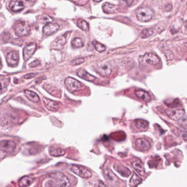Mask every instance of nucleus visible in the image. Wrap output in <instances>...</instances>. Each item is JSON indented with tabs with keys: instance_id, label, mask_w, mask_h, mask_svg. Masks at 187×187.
Masks as SVG:
<instances>
[{
	"instance_id": "32",
	"label": "nucleus",
	"mask_w": 187,
	"mask_h": 187,
	"mask_svg": "<svg viewBox=\"0 0 187 187\" xmlns=\"http://www.w3.org/2000/svg\"><path fill=\"white\" fill-rule=\"evenodd\" d=\"M84 61H85V60H84L83 58H79V59H75L71 61V64L73 66H77L83 64Z\"/></svg>"
},
{
	"instance_id": "33",
	"label": "nucleus",
	"mask_w": 187,
	"mask_h": 187,
	"mask_svg": "<svg viewBox=\"0 0 187 187\" xmlns=\"http://www.w3.org/2000/svg\"><path fill=\"white\" fill-rule=\"evenodd\" d=\"M75 4H77V5L80 6H83L85 4H87V2H88V0H73Z\"/></svg>"
},
{
	"instance_id": "17",
	"label": "nucleus",
	"mask_w": 187,
	"mask_h": 187,
	"mask_svg": "<svg viewBox=\"0 0 187 187\" xmlns=\"http://www.w3.org/2000/svg\"><path fill=\"white\" fill-rule=\"evenodd\" d=\"M136 143L137 148L141 151H148L151 148V145L146 140L143 138H139L135 142Z\"/></svg>"
},
{
	"instance_id": "18",
	"label": "nucleus",
	"mask_w": 187,
	"mask_h": 187,
	"mask_svg": "<svg viewBox=\"0 0 187 187\" xmlns=\"http://www.w3.org/2000/svg\"><path fill=\"white\" fill-rule=\"evenodd\" d=\"M104 175L107 181L110 182V183L113 185V186H114L115 184H118V182L120 181L119 178L115 176V175L113 174L110 170L104 171Z\"/></svg>"
},
{
	"instance_id": "11",
	"label": "nucleus",
	"mask_w": 187,
	"mask_h": 187,
	"mask_svg": "<svg viewBox=\"0 0 187 187\" xmlns=\"http://www.w3.org/2000/svg\"><path fill=\"white\" fill-rule=\"evenodd\" d=\"M66 43V37L65 35H61L56 38L52 43H51L50 47L53 50L60 51L63 48L64 45Z\"/></svg>"
},
{
	"instance_id": "19",
	"label": "nucleus",
	"mask_w": 187,
	"mask_h": 187,
	"mask_svg": "<svg viewBox=\"0 0 187 187\" xmlns=\"http://www.w3.org/2000/svg\"><path fill=\"white\" fill-rule=\"evenodd\" d=\"M135 94L137 98H139L140 99H141L144 102H148L151 100V95L149 94L148 92H146V91L137 90V91H135Z\"/></svg>"
},
{
	"instance_id": "24",
	"label": "nucleus",
	"mask_w": 187,
	"mask_h": 187,
	"mask_svg": "<svg viewBox=\"0 0 187 187\" xmlns=\"http://www.w3.org/2000/svg\"><path fill=\"white\" fill-rule=\"evenodd\" d=\"M135 126L140 130H146L148 127V122L143 119H137L135 121Z\"/></svg>"
},
{
	"instance_id": "27",
	"label": "nucleus",
	"mask_w": 187,
	"mask_h": 187,
	"mask_svg": "<svg viewBox=\"0 0 187 187\" xmlns=\"http://www.w3.org/2000/svg\"><path fill=\"white\" fill-rule=\"evenodd\" d=\"M142 182V179L138 175L136 174V173H134L132 175V178H131L130 181V184L131 186H136Z\"/></svg>"
},
{
	"instance_id": "26",
	"label": "nucleus",
	"mask_w": 187,
	"mask_h": 187,
	"mask_svg": "<svg viewBox=\"0 0 187 187\" xmlns=\"http://www.w3.org/2000/svg\"><path fill=\"white\" fill-rule=\"evenodd\" d=\"M49 153H50V154L53 156V157H59L65 154V151H64V149H61L60 148H51L50 151H49Z\"/></svg>"
},
{
	"instance_id": "41",
	"label": "nucleus",
	"mask_w": 187,
	"mask_h": 187,
	"mask_svg": "<svg viewBox=\"0 0 187 187\" xmlns=\"http://www.w3.org/2000/svg\"><path fill=\"white\" fill-rule=\"evenodd\" d=\"M2 67V61H1V58H0V70H1Z\"/></svg>"
},
{
	"instance_id": "25",
	"label": "nucleus",
	"mask_w": 187,
	"mask_h": 187,
	"mask_svg": "<svg viewBox=\"0 0 187 187\" xmlns=\"http://www.w3.org/2000/svg\"><path fill=\"white\" fill-rule=\"evenodd\" d=\"M132 167L140 175H143L145 174V173H146L143 164H142L141 162H140L138 161H135L132 163Z\"/></svg>"
},
{
	"instance_id": "44",
	"label": "nucleus",
	"mask_w": 187,
	"mask_h": 187,
	"mask_svg": "<svg viewBox=\"0 0 187 187\" xmlns=\"http://www.w3.org/2000/svg\"><path fill=\"white\" fill-rule=\"evenodd\" d=\"M1 90H2V85L0 84V91H1Z\"/></svg>"
},
{
	"instance_id": "3",
	"label": "nucleus",
	"mask_w": 187,
	"mask_h": 187,
	"mask_svg": "<svg viewBox=\"0 0 187 187\" xmlns=\"http://www.w3.org/2000/svg\"><path fill=\"white\" fill-rule=\"evenodd\" d=\"M136 16L140 21L148 22L153 18V13L152 10L148 7H142L137 10Z\"/></svg>"
},
{
	"instance_id": "28",
	"label": "nucleus",
	"mask_w": 187,
	"mask_h": 187,
	"mask_svg": "<svg viewBox=\"0 0 187 187\" xmlns=\"http://www.w3.org/2000/svg\"><path fill=\"white\" fill-rule=\"evenodd\" d=\"M77 26L81 29V30L86 31L87 32L89 29V26H88V24L86 21H84L83 19H79L77 23Z\"/></svg>"
},
{
	"instance_id": "13",
	"label": "nucleus",
	"mask_w": 187,
	"mask_h": 187,
	"mask_svg": "<svg viewBox=\"0 0 187 187\" xmlns=\"http://www.w3.org/2000/svg\"><path fill=\"white\" fill-rule=\"evenodd\" d=\"M143 61L149 65H157L159 63V59L155 53H148L143 56Z\"/></svg>"
},
{
	"instance_id": "6",
	"label": "nucleus",
	"mask_w": 187,
	"mask_h": 187,
	"mask_svg": "<svg viewBox=\"0 0 187 187\" xmlns=\"http://www.w3.org/2000/svg\"><path fill=\"white\" fill-rule=\"evenodd\" d=\"M16 148V144L12 140H3L0 141V151L4 153H12Z\"/></svg>"
},
{
	"instance_id": "10",
	"label": "nucleus",
	"mask_w": 187,
	"mask_h": 187,
	"mask_svg": "<svg viewBox=\"0 0 187 187\" xmlns=\"http://www.w3.org/2000/svg\"><path fill=\"white\" fill-rule=\"evenodd\" d=\"M6 61L8 66L11 67H16L18 64H19V53H18L17 51H11V52H10L7 55Z\"/></svg>"
},
{
	"instance_id": "12",
	"label": "nucleus",
	"mask_w": 187,
	"mask_h": 187,
	"mask_svg": "<svg viewBox=\"0 0 187 187\" xmlns=\"http://www.w3.org/2000/svg\"><path fill=\"white\" fill-rule=\"evenodd\" d=\"M59 29V25L56 23H48L46 24L43 29V32L44 35L49 36V35H52L55 34L56 32H58Z\"/></svg>"
},
{
	"instance_id": "20",
	"label": "nucleus",
	"mask_w": 187,
	"mask_h": 187,
	"mask_svg": "<svg viewBox=\"0 0 187 187\" xmlns=\"http://www.w3.org/2000/svg\"><path fill=\"white\" fill-rule=\"evenodd\" d=\"M33 181H34V179L32 176L26 175V176H24L19 180V186L20 187H28L32 184Z\"/></svg>"
},
{
	"instance_id": "4",
	"label": "nucleus",
	"mask_w": 187,
	"mask_h": 187,
	"mask_svg": "<svg viewBox=\"0 0 187 187\" xmlns=\"http://www.w3.org/2000/svg\"><path fill=\"white\" fill-rule=\"evenodd\" d=\"M70 170L77 176L83 178V179H89L92 176V172L83 166L72 165L71 167Z\"/></svg>"
},
{
	"instance_id": "21",
	"label": "nucleus",
	"mask_w": 187,
	"mask_h": 187,
	"mask_svg": "<svg viewBox=\"0 0 187 187\" xmlns=\"http://www.w3.org/2000/svg\"><path fill=\"white\" fill-rule=\"evenodd\" d=\"M115 170L119 173L120 175H121L124 177H129L131 174V171L130 169H128L126 167L122 165H115L114 167Z\"/></svg>"
},
{
	"instance_id": "1",
	"label": "nucleus",
	"mask_w": 187,
	"mask_h": 187,
	"mask_svg": "<svg viewBox=\"0 0 187 187\" xmlns=\"http://www.w3.org/2000/svg\"><path fill=\"white\" fill-rule=\"evenodd\" d=\"M43 187H71V184L63 173H53L47 175L43 181Z\"/></svg>"
},
{
	"instance_id": "43",
	"label": "nucleus",
	"mask_w": 187,
	"mask_h": 187,
	"mask_svg": "<svg viewBox=\"0 0 187 187\" xmlns=\"http://www.w3.org/2000/svg\"><path fill=\"white\" fill-rule=\"evenodd\" d=\"M184 46H185L186 48H187V42H186V43H184Z\"/></svg>"
},
{
	"instance_id": "5",
	"label": "nucleus",
	"mask_w": 187,
	"mask_h": 187,
	"mask_svg": "<svg viewBox=\"0 0 187 187\" xmlns=\"http://www.w3.org/2000/svg\"><path fill=\"white\" fill-rule=\"evenodd\" d=\"M64 84H65L67 89L71 93L79 91L82 88V86H83L81 82H79L77 80L70 77L66 78L65 81H64Z\"/></svg>"
},
{
	"instance_id": "45",
	"label": "nucleus",
	"mask_w": 187,
	"mask_h": 187,
	"mask_svg": "<svg viewBox=\"0 0 187 187\" xmlns=\"http://www.w3.org/2000/svg\"><path fill=\"white\" fill-rule=\"evenodd\" d=\"M26 1H28V2H29V1H32V0H26Z\"/></svg>"
},
{
	"instance_id": "7",
	"label": "nucleus",
	"mask_w": 187,
	"mask_h": 187,
	"mask_svg": "<svg viewBox=\"0 0 187 187\" xmlns=\"http://www.w3.org/2000/svg\"><path fill=\"white\" fill-rule=\"evenodd\" d=\"M96 70L102 76H109L112 72V67L108 62H101L98 64Z\"/></svg>"
},
{
	"instance_id": "42",
	"label": "nucleus",
	"mask_w": 187,
	"mask_h": 187,
	"mask_svg": "<svg viewBox=\"0 0 187 187\" xmlns=\"http://www.w3.org/2000/svg\"><path fill=\"white\" fill-rule=\"evenodd\" d=\"M93 1L95 2H102V0H93Z\"/></svg>"
},
{
	"instance_id": "34",
	"label": "nucleus",
	"mask_w": 187,
	"mask_h": 187,
	"mask_svg": "<svg viewBox=\"0 0 187 187\" xmlns=\"http://www.w3.org/2000/svg\"><path fill=\"white\" fill-rule=\"evenodd\" d=\"M40 64V60L35 59V61H33L32 63L29 64V67H35L38 66Z\"/></svg>"
},
{
	"instance_id": "31",
	"label": "nucleus",
	"mask_w": 187,
	"mask_h": 187,
	"mask_svg": "<svg viewBox=\"0 0 187 187\" xmlns=\"http://www.w3.org/2000/svg\"><path fill=\"white\" fill-rule=\"evenodd\" d=\"M94 45V48L96 50H97V51H98V52L99 53H102V52H104V51H105V46H104V45H102V43H99V42H97V41H94L93 43Z\"/></svg>"
},
{
	"instance_id": "29",
	"label": "nucleus",
	"mask_w": 187,
	"mask_h": 187,
	"mask_svg": "<svg viewBox=\"0 0 187 187\" xmlns=\"http://www.w3.org/2000/svg\"><path fill=\"white\" fill-rule=\"evenodd\" d=\"M84 45L83 40L81 38H78V37H76V38L73 39L72 41V46L74 47L75 48H78L83 47Z\"/></svg>"
},
{
	"instance_id": "15",
	"label": "nucleus",
	"mask_w": 187,
	"mask_h": 187,
	"mask_svg": "<svg viewBox=\"0 0 187 187\" xmlns=\"http://www.w3.org/2000/svg\"><path fill=\"white\" fill-rule=\"evenodd\" d=\"M9 8L13 12L18 13L24 10V4L20 0H10V3H9Z\"/></svg>"
},
{
	"instance_id": "14",
	"label": "nucleus",
	"mask_w": 187,
	"mask_h": 187,
	"mask_svg": "<svg viewBox=\"0 0 187 187\" xmlns=\"http://www.w3.org/2000/svg\"><path fill=\"white\" fill-rule=\"evenodd\" d=\"M43 103L45 104V108L48 109V110L52 111V112H56L59 110V104L56 102L51 100L50 99H48L46 97L43 98Z\"/></svg>"
},
{
	"instance_id": "35",
	"label": "nucleus",
	"mask_w": 187,
	"mask_h": 187,
	"mask_svg": "<svg viewBox=\"0 0 187 187\" xmlns=\"http://www.w3.org/2000/svg\"><path fill=\"white\" fill-rule=\"evenodd\" d=\"M35 76H36V74H35V73H28V74L24 75V79H31V78H33V77H35Z\"/></svg>"
},
{
	"instance_id": "40",
	"label": "nucleus",
	"mask_w": 187,
	"mask_h": 187,
	"mask_svg": "<svg viewBox=\"0 0 187 187\" xmlns=\"http://www.w3.org/2000/svg\"><path fill=\"white\" fill-rule=\"evenodd\" d=\"M45 77H40V78L38 79V80H37L36 81H35V83H41V81H43V79H45Z\"/></svg>"
},
{
	"instance_id": "23",
	"label": "nucleus",
	"mask_w": 187,
	"mask_h": 187,
	"mask_svg": "<svg viewBox=\"0 0 187 187\" xmlns=\"http://www.w3.org/2000/svg\"><path fill=\"white\" fill-rule=\"evenodd\" d=\"M102 10H103V11L105 13L110 14V13H113L115 12L116 6L113 4L109 3V2H105V3L102 5Z\"/></svg>"
},
{
	"instance_id": "16",
	"label": "nucleus",
	"mask_w": 187,
	"mask_h": 187,
	"mask_svg": "<svg viewBox=\"0 0 187 187\" xmlns=\"http://www.w3.org/2000/svg\"><path fill=\"white\" fill-rule=\"evenodd\" d=\"M77 75L81 78L87 81H94L96 80V77L93 76L92 75H91L88 73L87 71L83 70V69H80L77 71Z\"/></svg>"
},
{
	"instance_id": "9",
	"label": "nucleus",
	"mask_w": 187,
	"mask_h": 187,
	"mask_svg": "<svg viewBox=\"0 0 187 187\" xmlns=\"http://www.w3.org/2000/svg\"><path fill=\"white\" fill-rule=\"evenodd\" d=\"M36 48L37 45L35 43H29L24 47L23 51V57L24 61H28L32 56V55L34 54L35 51H36Z\"/></svg>"
},
{
	"instance_id": "22",
	"label": "nucleus",
	"mask_w": 187,
	"mask_h": 187,
	"mask_svg": "<svg viewBox=\"0 0 187 187\" xmlns=\"http://www.w3.org/2000/svg\"><path fill=\"white\" fill-rule=\"evenodd\" d=\"M24 94H25L26 97L30 101L33 102H38L40 101L39 96L36 93L31 90H25L24 91Z\"/></svg>"
},
{
	"instance_id": "39",
	"label": "nucleus",
	"mask_w": 187,
	"mask_h": 187,
	"mask_svg": "<svg viewBox=\"0 0 187 187\" xmlns=\"http://www.w3.org/2000/svg\"><path fill=\"white\" fill-rule=\"evenodd\" d=\"M182 138H183L184 140H186V141H187V132H184L183 134H182Z\"/></svg>"
},
{
	"instance_id": "30",
	"label": "nucleus",
	"mask_w": 187,
	"mask_h": 187,
	"mask_svg": "<svg viewBox=\"0 0 187 187\" xmlns=\"http://www.w3.org/2000/svg\"><path fill=\"white\" fill-rule=\"evenodd\" d=\"M153 34V31L152 30V29H143L142 31L141 37L143 39L148 38V37H151Z\"/></svg>"
},
{
	"instance_id": "8",
	"label": "nucleus",
	"mask_w": 187,
	"mask_h": 187,
	"mask_svg": "<svg viewBox=\"0 0 187 187\" xmlns=\"http://www.w3.org/2000/svg\"><path fill=\"white\" fill-rule=\"evenodd\" d=\"M166 113L168 116L173 121H180L182 118H184L185 114L183 110H179V109H168L166 110Z\"/></svg>"
},
{
	"instance_id": "36",
	"label": "nucleus",
	"mask_w": 187,
	"mask_h": 187,
	"mask_svg": "<svg viewBox=\"0 0 187 187\" xmlns=\"http://www.w3.org/2000/svg\"><path fill=\"white\" fill-rule=\"evenodd\" d=\"M180 124H181V125H183L184 126H187V118H186V119L182 118L181 119V121H180Z\"/></svg>"
},
{
	"instance_id": "2",
	"label": "nucleus",
	"mask_w": 187,
	"mask_h": 187,
	"mask_svg": "<svg viewBox=\"0 0 187 187\" xmlns=\"http://www.w3.org/2000/svg\"><path fill=\"white\" fill-rule=\"evenodd\" d=\"M15 34L19 37H24L29 34L30 26L24 21H19L15 24L14 26Z\"/></svg>"
},
{
	"instance_id": "37",
	"label": "nucleus",
	"mask_w": 187,
	"mask_h": 187,
	"mask_svg": "<svg viewBox=\"0 0 187 187\" xmlns=\"http://www.w3.org/2000/svg\"><path fill=\"white\" fill-rule=\"evenodd\" d=\"M95 187H108L106 184H104L102 181H99L98 182V184Z\"/></svg>"
},
{
	"instance_id": "38",
	"label": "nucleus",
	"mask_w": 187,
	"mask_h": 187,
	"mask_svg": "<svg viewBox=\"0 0 187 187\" xmlns=\"http://www.w3.org/2000/svg\"><path fill=\"white\" fill-rule=\"evenodd\" d=\"M123 1L125 2L126 4H127L128 6H130L131 4L133 3V1H134V0H123Z\"/></svg>"
}]
</instances>
